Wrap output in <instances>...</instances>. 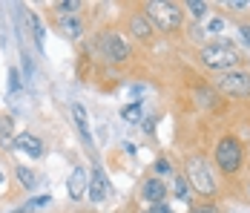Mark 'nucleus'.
<instances>
[{
  "label": "nucleus",
  "instance_id": "nucleus-12",
  "mask_svg": "<svg viewBox=\"0 0 250 213\" xmlns=\"http://www.w3.org/2000/svg\"><path fill=\"white\" fill-rule=\"evenodd\" d=\"M72 118H75L78 130H81V136L89 142V139H92V133H89V118H86V110H83L81 104H72Z\"/></svg>",
  "mask_w": 250,
  "mask_h": 213
},
{
  "label": "nucleus",
  "instance_id": "nucleus-1",
  "mask_svg": "<svg viewBox=\"0 0 250 213\" xmlns=\"http://www.w3.org/2000/svg\"><path fill=\"white\" fill-rule=\"evenodd\" d=\"M144 18L150 21L152 26H158V32H178L181 24H184V12L178 3H170V0H152L147 3V12Z\"/></svg>",
  "mask_w": 250,
  "mask_h": 213
},
{
  "label": "nucleus",
  "instance_id": "nucleus-22",
  "mask_svg": "<svg viewBox=\"0 0 250 213\" xmlns=\"http://www.w3.org/2000/svg\"><path fill=\"white\" fill-rule=\"evenodd\" d=\"M170 170H173V167H170L167 159H158V162H155V173H158V176H170Z\"/></svg>",
  "mask_w": 250,
  "mask_h": 213
},
{
  "label": "nucleus",
  "instance_id": "nucleus-5",
  "mask_svg": "<svg viewBox=\"0 0 250 213\" xmlns=\"http://www.w3.org/2000/svg\"><path fill=\"white\" fill-rule=\"evenodd\" d=\"M219 90L233 98H248L250 95V72L245 70H230L219 78Z\"/></svg>",
  "mask_w": 250,
  "mask_h": 213
},
{
  "label": "nucleus",
  "instance_id": "nucleus-31",
  "mask_svg": "<svg viewBox=\"0 0 250 213\" xmlns=\"http://www.w3.org/2000/svg\"><path fill=\"white\" fill-rule=\"evenodd\" d=\"M248 196H250V185H248Z\"/></svg>",
  "mask_w": 250,
  "mask_h": 213
},
{
  "label": "nucleus",
  "instance_id": "nucleus-8",
  "mask_svg": "<svg viewBox=\"0 0 250 213\" xmlns=\"http://www.w3.org/2000/svg\"><path fill=\"white\" fill-rule=\"evenodd\" d=\"M86 193H89V202H95V205L109 196V182H106V173H104L101 167L92 170V176H89V190H86Z\"/></svg>",
  "mask_w": 250,
  "mask_h": 213
},
{
  "label": "nucleus",
  "instance_id": "nucleus-26",
  "mask_svg": "<svg viewBox=\"0 0 250 213\" xmlns=\"http://www.w3.org/2000/svg\"><path fill=\"white\" fill-rule=\"evenodd\" d=\"M144 213H170V208L167 205H152L150 211H144Z\"/></svg>",
  "mask_w": 250,
  "mask_h": 213
},
{
  "label": "nucleus",
  "instance_id": "nucleus-24",
  "mask_svg": "<svg viewBox=\"0 0 250 213\" xmlns=\"http://www.w3.org/2000/svg\"><path fill=\"white\" fill-rule=\"evenodd\" d=\"M227 9H233V12H242V9H250V3H245V0H230V3H225Z\"/></svg>",
  "mask_w": 250,
  "mask_h": 213
},
{
  "label": "nucleus",
  "instance_id": "nucleus-6",
  "mask_svg": "<svg viewBox=\"0 0 250 213\" xmlns=\"http://www.w3.org/2000/svg\"><path fill=\"white\" fill-rule=\"evenodd\" d=\"M101 47H104V55H106L109 61H126V58H129V47H126V41L118 32H106V35L101 38Z\"/></svg>",
  "mask_w": 250,
  "mask_h": 213
},
{
  "label": "nucleus",
  "instance_id": "nucleus-4",
  "mask_svg": "<svg viewBox=\"0 0 250 213\" xmlns=\"http://www.w3.org/2000/svg\"><path fill=\"white\" fill-rule=\"evenodd\" d=\"M187 182L193 185V188L199 190L201 196H213L216 193V182H213V173H210V167L204 159H190L187 162Z\"/></svg>",
  "mask_w": 250,
  "mask_h": 213
},
{
  "label": "nucleus",
  "instance_id": "nucleus-32",
  "mask_svg": "<svg viewBox=\"0 0 250 213\" xmlns=\"http://www.w3.org/2000/svg\"><path fill=\"white\" fill-rule=\"evenodd\" d=\"M0 182H3V173H0Z\"/></svg>",
  "mask_w": 250,
  "mask_h": 213
},
{
  "label": "nucleus",
  "instance_id": "nucleus-11",
  "mask_svg": "<svg viewBox=\"0 0 250 213\" xmlns=\"http://www.w3.org/2000/svg\"><path fill=\"white\" fill-rule=\"evenodd\" d=\"M129 32L138 35L141 41H147V38L152 35V24L144 18V15H132V18H129Z\"/></svg>",
  "mask_w": 250,
  "mask_h": 213
},
{
  "label": "nucleus",
  "instance_id": "nucleus-27",
  "mask_svg": "<svg viewBox=\"0 0 250 213\" xmlns=\"http://www.w3.org/2000/svg\"><path fill=\"white\" fill-rule=\"evenodd\" d=\"M239 32H242V41H245V44L250 47V26H242Z\"/></svg>",
  "mask_w": 250,
  "mask_h": 213
},
{
  "label": "nucleus",
  "instance_id": "nucleus-18",
  "mask_svg": "<svg viewBox=\"0 0 250 213\" xmlns=\"http://www.w3.org/2000/svg\"><path fill=\"white\" fill-rule=\"evenodd\" d=\"M121 116H124V121L135 124V121L141 118V104H126L124 110H121Z\"/></svg>",
  "mask_w": 250,
  "mask_h": 213
},
{
  "label": "nucleus",
  "instance_id": "nucleus-28",
  "mask_svg": "<svg viewBox=\"0 0 250 213\" xmlns=\"http://www.w3.org/2000/svg\"><path fill=\"white\" fill-rule=\"evenodd\" d=\"M72 9H78L75 0H69V3H61V12H72Z\"/></svg>",
  "mask_w": 250,
  "mask_h": 213
},
{
  "label": "nucleus",
  "instance_id": "nucleus-23",
  "mask_svg": "<svg viewBox=\"0 0 250 213\" xmlns=\"http://www.w3.org/2000/svg\"><path fill=\"white\" fill-rule=\"evenodd\" d=\"M21 81H18V70H9V93H18Z\"/></svg>",
  "mask_w": 250,
  "mask_h": 213
},
{
  "label": "nucleus",
  "instance_id": "nucleus-17",
  "mask_svg": "<svg viewBox=\"0 0 250 213\" xmlns=\"http://www.w3.org/2000/svg\"><path fill=\"white\" fill-rule=\"evenodd\" d=\"M9 136H12V118L3 116V118H0V142L6 144V147H15V142H12Z\"/></svg>",
  "mask_w": 250,
  "mask_h": 213
},
{
  "label": "nucleus",
  "instance_id": "nucleus-20",
  "mask_svg": "<svg viewBox=\"0 0 250 213\" xmlns=\"http://www.w3.org/2000/svg\"><path fill=\"white\" fill-rule=\"evenodd\" d=\"M29 24H32V32H35L38 47H43V26H41V18H38V15H29Z\"/></svg>",
  "mask_w": 250,
  "mask_h": 213
},
{
  "label": "nucleus",
  "instance_id": "nucleus-16",
  "mask_svg": "<svg viewBox=\"0 0 250 213\" xmlns=\"http://www.w3.org/2000/svg\"><path fill=\"white\" fill-rule=\"evenodd\" d=\"M49 202H52L49 196H35V199H29L26 205H21V211H18V213H32V211H41V208H46Z\"/></svg>",
  "mask_w": 250,
  "mask_h": 213
},
{
  "label": "nucleus",
  "instance_id": "nucleus-13",
  "mask_svg": "<svg viewBox=\"0 0 250 213\" xmlns=\"http://www.w3.org/2000/svg\"><path fill=\"white\" fill-rule=\"evenodd\" d=\"M61 29H63V35H66V38H81V35H83L81 21L72 18V15H63V18H61Z\"/></svg>",
  "mask_w": 250,
  "mask_h": 213
},
{
  "label": "nucleus",
  "instance_id": "nucleus-29",
  "mask_svg": "<svg viewBox=\"0 0 250 213\" xmlns=\"http://www.w3.org/2000/svg\"><path fill=\"white\" fill-rule=\"evenodd\" d=\"M152 124H155V118H147V121H144V130H147V133H152Z\"/></svg>",
  "mask_w": 250,
  "mask_h": 213
},
{
  "label": "nucleus",
  "instance_id": "nucleus-3",
  "mask_svg": "<svg viewBox=\"0 0 250 213\" xmlns=\"http://www.w3.org/2000/svg\"><path fill=\"white\" fill-rule=\"evenodd\" d=\"M216 165H219L222 173H236L242 167V144L233 136H225L216 144Z\"/></svg>",
  "mask_w": 250,
  "mask_h": 213
},
{
  "label": "nucleus",
  "instance_id": "nucleus-14",
  "mask_svg": "<svg viewBox=\"0 0 250 213\" xmlns=\"http://www.w3.org/2000/svg\"><path fill=\"white\" fill-rule=\"evenodd\" d=\"M15 173H18V182H21L26 190H35L38 179H35V173H32L29 167H21V165H18V167H15Z\"/></svg>",
  "mask_w": 250,
  "mask_h": 213
},
{
  "label": "nucleus",
  "instance_id": "nucleus-25",
  "mask_svg": "<svg viewBox=\"0 0 250 213\" xmlns=\"http://www.w3.org/2000/svg\"><path fill=\"white\" fill-rule=\"evenodd\" d=\"M207 29H210V32H222V29H225V21H210Z\"/></svg>",
  "mask_w": 250,
  "mask_h": 213
},
{
  "label": "nucleus",
  "instance_id": "nucleus-7",
  "mask_svg": "<svg viewBox=\"0 0 250 213\" xmlns=\"http://www.w3.org/2000/svg\"><path fill=\"white\" fill-rule=\"evenodd\" d=\"M86 190H89V173L83 170V167H75L72 173H69V182H66V193H69V199H83L86 196Z\"/></svg>",
  "mask_w": 250,
  "mask_h": 213
},
{
  "label": "nucleus",
  "instance_id": "nucleus-21",
  "mask_svg": "<svg viewBox=\"0 0 250 213\" xmlns=\"http://www.w3.org/2000/svg\"><path fill=\"white\" fill-rule=\"evenodd\" d=\"M184 9H190L196 18H204V15H207V3H201V0H187Z\"/></svg>",
  "mask_w": 250,
  "mask_h": 213
},
{
  "label": "nucleus",
  "instance_id": "nucleus-15",
  "mask_svg": "<svg viewBox=\"0 0 250 213\" xmlns=\"http://www.w3.org/2000/svg\"><path fill=\"white\" fill-rule=\"evenodd\" d=\"M196 101H199V107H219V95L213 93V90H196Z\"/></svg>",
  "mask_w": 250,
  "mask_h": 213
},
{
  "label": "nucleus",
  "instance_id": "nucleus-19",
  "mask_svg": "<svg viewBox=\"0 0 250 213\" xmlns=\"http://www.w3.org/2000/svg\"><path fill=\"white\" fill-rule=\"evenodd\" d=\"M187 193H190V182H187V176H175V196H178V199H190Z\"/></svg>",
  "mask_w": 250,
  "mask_h": 213
},
{
  "label": "nucleus",
  "instance_id": "nucleus-9",
  "mask_svg": "<svg viewBox=\"0 0 250 213\" xmlns=\"http://www.w3.org/2000/svg\"><path fill=\"white\" fill-rule=\"evenodd\" d=\"M141 196H144L150 205H164L167 188H164V182L155 176V179H147V182H144V188H141Z\"/></svg>",
  "mask_w": 250,
  "mask_h": 213
},
{
  "label": "nucleus",
  "instance_id": "nucleus-30",
  "mask_svg": "<svg viewBox=\"0 0 250 213\" xmlns=\"http://www.w3.org/2000/svg\"><path fill=\"white\" fill-rule=\"evenodd\" d=\"M196 213H216L213 208H201V211H196Z\"/></svg>",
  "mask_w": 250,
  "mask_h": 213
},
{
  "label": "nucleus",
  "instance_id": "nucleus-10",
  "mask_svg": "<svg viewBox=\"0 0 250 213\" xmlns=\"http://www.w3.org/2000/svg\"><path fill=\"white\" fill-rule=\"evenodd\" d=\"M15 147L18 150H23L29 156H43V142L38 139V136H32V133H21V136H15Z\"/></svg>",
  "mask_w": 250,
  "mask_h": 213
},
{
  "label": "nucleus",
  "instance_id": "nucleus-2",
  "mask_svg": "<svg viewBox=\"0 0 250 213\" xmlns=\"http://www.w3.org/2000/svg\"><path fill=\"white\" fill-rule=\"evenodd\" d=\"M199 58L207 70H216V72H230L239 64V52L230 44H207V47H201Z\"/></svg>",
  "mask_w": 250,
  "mask_h": 213
}]
</instances>
